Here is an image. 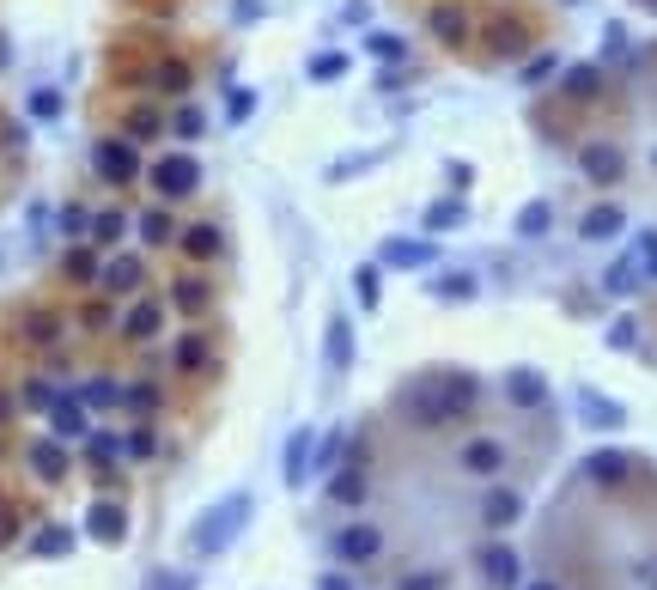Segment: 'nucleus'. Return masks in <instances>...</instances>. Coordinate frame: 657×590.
<instances>
[{
  "label": "nucleus",
  "instance_id": "nucleus-19",
  "mask_svg": "<svg viewBox=\"0 0 657 590\" xmlns=\"http://www.w3.org/2000/svg\"><path fill=\"white\" fill-rule=\"evenodd\" d=\"M13 414H19V396H13L7 384H0V426H13Z\"/></svg>",
  "mask_w": 657,
  "mask_h": 590
},
{
  "label": "nucleus",
  "instance_id": "nucleus-6",
  "mask_svg": "<svg viewBox=\"0 0 657 590\" xmlns=\"http://www.w3.org/2000/svg\"><path fill=\"white\" fill-rule=\"evenodd\" d=\"M153 183H159V195H165V201H177V195H189V189L201 183V171H195L189 159H165V165L153 171Z\"/></svg>",
  "mask_w": 657,
  "mask_h": 590
},
{
  "label": "nucleus",
  "instance_id": "nucleus-2",
  "mask_svg": "<svg viewBox=\"0 0 657 590\" xmlns=\"http://www.w3.org/2000/svg\"><path fill=\"white\" fill-rule=\"evenodd\" d=\"M86 530H92L104 548H116V542L128 536V505H122V499H92V505H86Z\"/></svg>",
  "mask_w": 657,
  "mask_h": 590
},
{
  "label": "nucleus",
  "instance_id": "nucleus-7",
  "mask_svg": "<svg viewBox=\"0 0 657 590\" xmlns=\"http://www.w3.org/2000/svg\"><path fill=\"white\" fill-rule=\"evenodd\" d=\"M159 323H165L159 299H140V305L122 317V335H128V341H153V335H159Z\"/></svg>",
  "mask_w": 657,
  "mask_h": 590
},
{
  "label": "nucleus",
  "instance_id": "nucleus-18",
  "mask_svg": "<svg viewBox=\"0 0 657 590\" xmlns=\"http://www.w3.org/2000/svg\"><path fill=\"white\" fill-rule=\"evenodd\" d=\"M329 493H335L341 505H359V499H365V481H359V475H335V487H329Z\"/></svg>",
  "mask_w": 657,
  "mask_h": 590
},
{
  "label": "nucleus",
  "instance_id": "nucleus-22",
  "mask_svg": "<svg viewBox=\"0 0 657 590\" xmlns=\"http://www.w3.org/2000/svg\"><path fill=\"white\" fill-rule=\"evenodd\" d=\"M432 584H438L432 572H408V578H402V590H432Z\"/></svg>",
  "mask_w": 657,
  "mask_h": 590
},
{
  "label": "nucleus",
  "instance_id": "nucleus-17",
  "mask_svg": "<svg viewBox=\"0 0 657 590\" xmlns=\"http://www.w3.org/2000/svg\"><path fill=\"white\" fill-rule=\"evenodd\" d=\"M19 524H25V518H19V505H13V499H0V548H13V542H19Z\"/></svg>",
  "mask_w": 657,
  "mask_h": 590
},
{
  "label": "nucleus",
  "instance_id": "nucleus-15",
  "mask_svg": "<svg viewBox=\"0 0 657 590\" xmlns=\"http://www.w3.org/2000/svg\"><path fill=\"white\" fill-rule=\"evenodd\" d=\"M177 365H183V372H201V365H207V341L201 335H183L177 341Z\"/></svg>",
  "mask_w": 657,
  "mask_h": 590
},
{
  "label": "nucleus",
  "instance_id": "nucleus-12",
  "mask_svg": "<svg viewBox=\"0 0 657 590\" xmlns=\"http://www.w3.org/2000/svg\"><path fill=\"white\" fill-rule=\"evenodd\" d=\"M19 408H31V414H49V408H55V390H49V378H25V384H19Z\"/></svg>",
  "mask_w": 657,
  "mask_h": 590
},
{
  "label": "nucleus",
  "instance_id": "nucleus-5",
  "mask_svg": "<svg viewBox=\"0 0 657 590\" xmlns=\"http://www.w3.org/2000/svg\"><path fill=\"white\" fill-rule=\"evenodd\" d=\"M378 548H384V536H378L372 524H347V530L335 536V554H341L347 566H359V560H378Z\"/></svg>",
  "mask_w": 657,
  "mask_h": 590
},
{
  "label": "nucleus",
  "instance_id": "nucleus-3",
  "mask_svg": "<svg viewBox=\"0 0 657 590\" xmlns=\"http://www.w3.org/2000/svg\"><path fill=\"white\" fill-rule=\"evenodd\" d=\"M49 426L61 445H80V438H92V420H86V396H55L49 408Z\"/></svg>",
  "mask_w": 657,
  "mask_h": 590
},
{
  "label": "nucleus",
  "instance_id": "nucleus-13",
  "mask_svg": "<svg viewBox=\"0 0 657 590\" xmlns=\"http://www.w3.org/2000/svg\"><path fill=\"white\" fill-rule=\"evenodd\" d=\"M183 250H189V256H219V232H213V226H189V232H183Z\"/></svg>",
  "mask_w": 657,
  "mask_h": 590
},
{
  "label": "nucleus",
  "instance_id": "nucleus-16",
  "mask_svg": "<svg viewBox=\"0 0 657 590\" xmlns=\"http://www.w3.org/2000/svg\"><path fill=\"white\" fill-rule=\"evenodd\" d=\"M80 396H86V402H92V408H116V402H122V390H116V384H110V378H92V384H86V390H80Z\"/></svg>",
  "mask_w": 657,
  "mask_h": 590
},
{
  "label": "nucleus",
  "instance_id": "nucleus-8",
  "mask_svg": "<svg viewBox=\"0 0 657 590\" xmlns=\"http://www.w3.org/2000/svg\"><path fill=\"white\" fill-rule=\"evenodd\" d=\"M67 554H73V530L67 524H43L31 536V560H67Z\"/></svg>",
  "mask_w": 657,
  "mask_h": 590
},
{
  "label": "nucleus",
  "instance_id": "nucleus-11",
  "mask_svg": "<svg viewBox=\"0 0 657 590\" xmlns=\"http://www.w3.org/2000/svg\"><path fill=\"white\" fill-rule=\"evenodd\" d=\"M98 280H104V292H134V286H140V262H134V256H116Z\"/></svg>",
  "mask_w": 657,
  "mask_h": 590
},
{
  "label": "nucleus",
  "instance_id": "nucleus-1",
  "mask_svg": "<svg viewBox=\"0 0 657 590\" xmlns=\"http://www.w3.org/2000/svg\"><path fill=\"white\" fill-rule=\"evenodd\" d=\"M250 511H256V499L250 493H226V499H213L201 518L189 524V548L201 554V560H213V554H226L238 536H244V524H250Z\"/></svg>",
  "mask_w": 657,
  "mask_h": 590
},
{
  "label": "nucleus",
  "instance_id": "nucleus-4",
  "mask_svg": "<svg viewBox=\"0 0 657 590\" xmlns=\"http://www.w3.org/2000/svg\"><path fill=\"white\" fill-rule=\"evenodd\" d=\"M31 469H37V481H43V487H61V481L73 475V457H67V445H61L55 432L31 445Z\"/></svg>",
  "mask_w": 657,
  "mask_h": 590
},
{
  "label": "nucleus",
  "instance_id": "nucleus-21",
  "mask_svg": "<svg viewBox=\"0 0 657 590\" xmlns=\"http://www.w3.org/2000/svg\"><path fill=\"white\" fill-rule=\"evenodd\" d=\"M329 353H335V365H341V359H347V329H341V323H335V329H329Z\"/></svg>",
  "mask_w": 657,
  "mask_h": 590
},
{
  "label": "nucleus",
  "instance_id": "nucleus-23",
  "mask_svg": "<svg viewBox=\"0 0 657 590\" xmlns=\"http://www.w3.org/2000/svg\"><path fill=\"white\" fill-rule=\"evenodd\" d=\"M317 590H353V584H347V578H341V572H329V578H323V584H317Z\"/></svg>",
  "mask_w": 657,
  "mask_h": 590
},
{
  "label": "nucleus",
  "instance_id": "nucleus-10",
  "mask_svg": "<svg viewBox=\"0 0 657 590\" xmlns=\"http://www.w3.org/2000/svg\"><path fill=\"white\" fill-rule=\"evenodd\" d=\"M305 457H311V432L286 438V487H305Z\"/></svg>",
  "mask_w": 657,
  "mask_h": 590
},
{
  "label": "nucleus",
  "instance_id": "nucleus-14",
  "mask_svg": "<svg viewBox=\"0 0 657 590\" xmlns=\"http://www.w3.org/2000/svg\"><path fill=\"white\" fill-rule=\"evenodd\" d=\"M153 451H159V438H153V426H134V432L122 438V457H134V463H140V457H153Z\"/></svg>",
  "mask_w": 657,
  "mask_h": 590
},
{
  "label": "nucleus",
  "instance_id": "nucleus-9",
  "mask_svg": "<svg viewBox=\"0 0 657 590\" xmlns=\"http://www.w3.org/2000/svg\"><path fill=\"white\" fill-rule=\"evenodd\" d=\"M98 171H104L110 183H134V171H140V159L128 153V146H116V140H104V146H98Z\"/></svg>",
  "mask_w": 657,
  "mask_h": 590
},
{
  "label": "nucleus",
  "instance_id": "nucleus-20",
  "mask_svg": "<svg viewBox=\"0 0 657 590\" xmlns=\"http://www.w3.org/2000/svg\"><path fill=\"white\" fill-rule=\"evenodd\" d=\"M31 110H37V116H55V110H61V98H55V92H37V98H31Z\"/></svg>",
  "mask_w": 657,
  "mask_h": 590
}]
</instances>
